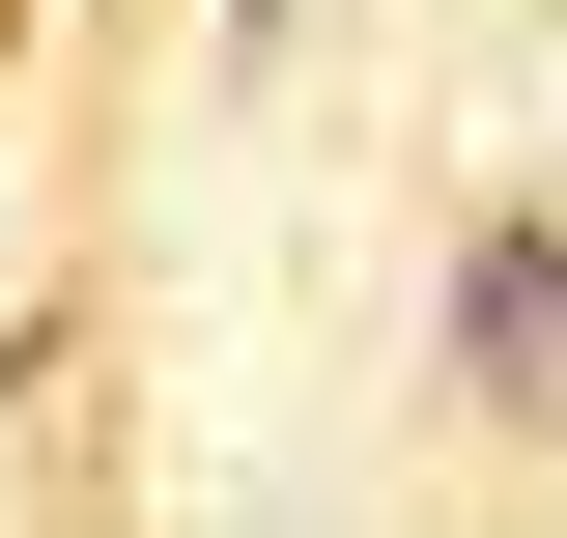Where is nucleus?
I'll use <instances>...</instances> for the list:
<instances>
[{
    "mask_svg": "<svg viewBox=\"0 0 567 538\" xmlns=\"http://www.w3.org/2000/svg\"><path fill=\"white\" fill-rule=\"evenodd\" d=\"M0 58H29V0H0Z\"/></svg>",
    "mask_w": 567,
    "mask_h": 538,
    "instance_id": "obj_2",
    "label": "nucleus"
},
{
    "mask_svg": "<svg viewBox=\"0 0 567 538\" xmlns=\"http://www.w3.org/2000/svg\"><path fill=\"white\" fill-rule=\"evenodd\" d=\"M454 397H483V425H567V227L539 199L454 227Z\"/></svg>",
    "mask_w": 567,
    "mask_h": 538,
    "instance_id": "obj_1",
    "label": "nucleus"
}]
</instances>
